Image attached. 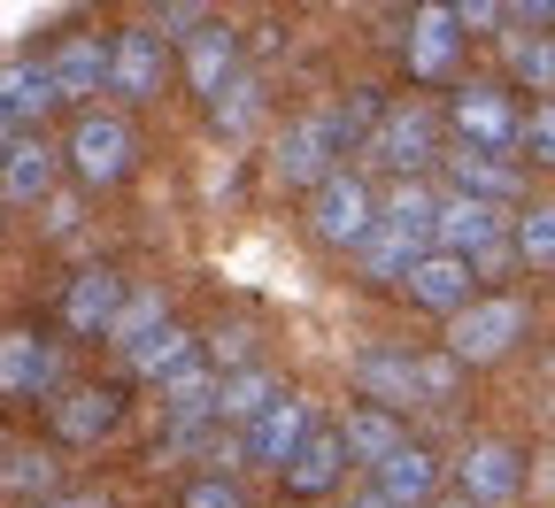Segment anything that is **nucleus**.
<instances>
[{
    "instance_id": "393cba45",
    "label": "nucleus",
    "mask_w": 555,
    "mask_h": 508,
    "mask_svg": "<svg viewBox=\"0 0 555 508\" xmlns=\"http://www.w3.org/2000/svg\"><path fill=\"white\" fill-rule=\"evenodd\" d=\"M0 200H9V208L54 200V147H47V139H16V155L0 162Z\"/></svg>"
},
{
    "instance_id": "37998d69",
    "label": "nucleus",
    "mask_w": 555,
    "mask_h": 508,
    "mask_svg": "<svg viewBox=\"0 0 555 508\" xmlns=\"http://www.w3.org/2000/svg\"><path fill=\"white\" fill-rule=\"evenodd\" d=\"M0 463H9V431H0Z\"/></svg>"
},
{
    "instance_id": "c85d7f7f",
    "label": "nucleus",
    "mask_w": 555,
    "mask_h": 508,
    "mask_svg": "<svg viewBox=\"0 0 555 508\" xmlns=\"http://www.w3.org/2000/svg\"><path fill=\"white\" fill-rule=\"evenodd\" d=\"M163 324H170V301H163V294H131V301H124V316L108 324V347H116V362H124L139 339H155Z\"/></svg>"
},
{
    "instance_id": "0eeeda50",
    "label": "nucleus",
    "mask_w": 555,
    "mask_h": 508,
    "mask_svg": "<svg viewBox=\"0 0 555 508\" xmlns=\"http://www.w3.org/2000/svg\"><path fill=\"white\" fill-rule=\"evenodd\" d=\"M455 485H463L478 508H509V500L525 493V463H517L509 440H470V447L455 455Z\"/></svg>"
},
{
    "instance_id": "f704fd0d",
    "label": "nucleus",
    "mask_w": 555,
    "mask_h": 508,
    "mask_svg": "<svg viewBox=\"0 0 555 508\" xmlns=\"http://www.w3.org/2000/svg\"><path fill=\"white\" fill-rule=\"evenodd\" d=\"M525 155L555 170V101H540V108L525 116Z\"/></svg>"
},
{
    "instance_id": "72a5a7b5",
    "label": "nucleus",
    "mask_w": 555,
    "mask_h": 508,
    "mask_svg": "<svg viewBox=\"0 0 555 508\" xmlns=\"http://www.w3.org/2000/svg\"><path fill=\"white\" fill-rule=\"evenodd\" d=\"M185 508H247V500H240V485H232L224 470H201V478L185 485Z\"/></svg>"
},
{
    "instance_id": "a19ab883",
    "label": "nucleus",
    "mask_w": 555,
    "mask_h": 508,
    "mask_svg": "<svg viewBox=\"0 0 555 508\" xmlns=\"http://www.w3.org/2000/svg\"><path fill=\"white\" fill-rule=\"evenodd\" d=\"M9 131H16V123H0V162H9V155H16V139H9Z\"/></svg>"
},
{
    "instance_id": "dca6fc26",
    "label": "nucleus",
    "mask_w": 555,
    "mask_h": 508,
    "mask_svg": "<svg viewBox=\"0 0 555 508\" xmlns=\"http://www.w3.org/2000/svg\"><path fill=\"white\" fill-rule=\"evenodd\" d=\"M356 386H363V401H378V408H425L416 401V354L409 347H371V354H356Z\"/></svg>"
},
{
    "instance_id": "9b49d317",
    "label": "nucleus",
    "mask_w": 555,
    "mask_h": 508,
    "mask_svg": "<svg viewBox=\"0 0 555 508\" xmlns=\"http://www.w3.org/2000/svg\"><path fill=\"white\" fill-rule=\"evenodd\" d=\"M163 78H170V54H163L155 31H124V39L108 47V93H116V101H155Z\"/></svg>"
},
{
    "instance_id": "4468645a",
    "label": "nucleus",
    "mask_w": 555,
    "mask_h": 508,
    "mask_svg": "<svg viewBox=\"0 0 555 508\" xmlns=\"http://www.w3.org/2000/svg\"><path fill=\"white\" fill-rule=\"evenodd\" d=\"M470 262L463 255H448V247H433L425 262H416L409 270V285H401V294L416 301V309H433V316H455V309H470Z\"/></svg>"
},
{
    "instance_id": "2eb2a0df",
    "label": "nucleus",
    "mask_w": 555,
    "mask_h": 508,
    "mask_svg": "<svg viewBox=\"0 0 555 508\" xmlns=\"http://www.w3.org/2000/svg\"><path fill=\"white\" fill-rule=\"evenodd\" d=\"M339 470H347V440H339V424H317L309 440H301V455L278 470V485H286L294 500H317V493H332V485H339Z\"/></svg>"
},
{
    "instance_id": "473e14b6",
    "label": "nucleus",
    "mask_w": 555,
    "mask_h": 508,
    "mask_svg": "<svg viewBox=\"0 0 555 508\" xmlns=\"http://www.w3.org/2000/svg\"><path fill=\"white\" fill-rule=\"evenodd\" d=\"M509 69L532 93H555V47L547 39H509Z\"/></svg>"
},
{
    "instance_id": "bb28decb",
    "label": "nucleus",
    "mask_w": 555,
    "mask_h": 508,
    "mask_svg": "<svg viewBox=\"0 0 555 508\" xmlns=\"http://www.w3.org/2000/svg\"><path fill=\"white\" fill-rule=\"evenodd\" d=\"M208 116H217V139H247V131L262 123V78H255V69H240V78L208 101Z\"/></svg>"
},
{
    "instance_id": "f3484780",
    "label": "nucleus",
    "mask_w": 555,
    "mask_h": 508,
    "mask_svg": "<svg viewBox=\"0 0 555 508\" xmlns=\"http://www.w3.org/2000/svg\"><path fill=\"white\" fill-rule=\"evenodd\" d=\"M371 478H378V493H386L393 508H433V500H440V455H433V447H416V440L393 447Z\"/></svg>"
},
{
    "instance_id": "cd10ccee",
    "label": "nucleus",
    "mask_w": 555,
    "mask_h": 508,
    "mask_svg": "<svg viewBox=\"0 0 555 508\" xmlns=\"http://www.w3.org/2000/svg\"><path fill=\"white\" fill-rule=\"evenodd\" d=\"M0 493L24 500V508L54 500V455H39V447H9V463H0Z\"/></svg>"
},
{
    "instance_id": "f03ea898",
    "label": "nucleus",
    "mask_w": 555,
    "mask_h": 508,
    "mask_svg": "<svg viewBox=\"0 0 555 508\" xmlns=\"http://www.w3.org/2000/svg\"><path fill=\"white\" fill-rule=\"evenodd\" d=\"M525 301L517 294H486V301H470V309H455L448 316V354L463 362V370H478V362H502L517 339H525Z\"/></svg>"
},
{
    "instance_id": "ddd939ff",
    "label": "nucleus",
    "mask_w": 555,
    "mask_h": 508,
    "mask_svg": "<svg viewBox=\"0 0 555 508\" xmlns=\"http://www.w3.org/2000/svg\"><path fill=\"white\" fill-rule=\"evenodd\" d=\"M54 386V347L39 331H0V401H39Z\"/></svg>"
},
{
    "instance_id": "f8f14e48",
    "label": "nucleus",
    "mask_w": 555,
    "mask_h": 508,
    "mask_svg": "<svg viewBox=\"0 0 555 508\" xmlns=\"http://www.w3.org/2000/svg\"><path fill=\"white\" fill-rule=\"evenodd\" d=\"M116 424H124V393L116 386H78V393L54 401V440L62 447H101Z\"/></svg>"
},
{
    "instance_id": "f257e3e1",
    "label": "nucleus",
    "mask_w": 555,
    "mask_h": 508,
    "mask_svg": "<svg viewBox=\"0 0 555 508\" xmlns=\"http://www.w3.org/2000/svg\"><path fill=\"white\" fill-rule=\"evenodd\" d=\"M440 247L463 255L478 277L525 270V262H517V224H502V208H494V200H470V193H448V208H440Z\"/></svg>"
},
{
    "instance_id": "6e6552de",
    "label": "nucleus",
    "mask_w": 555,
    "mask_h": 508,
    "mask_svg": "<svg viewBox=\"0 0 555 508\" xmlns=\"http://www.w3.org/2000/svg\"><path fill=\"white\" fill-rule=\"evenodd\" d=\"M131 123L124 116H78V131H69V170H78L86 185H116L131 170Z\"/></svg>"
},
{
    "instance_id": "20e7f679",
    "label": "nucleus",
    "mask_w": 555,
    "mask_h": 508,
    "mask_svg": "<svg viewBox=\"0 0 555 508\" xmlns=\"http://www.w3.org/2000/svg\"><path fill=\"white\" fill-rule=\"evenodd\" d=\"M371 162H386L393 178H425L440 162V139H433V108H386L378 131L363 139Z\"/></svg>"
},
{
    "instance_id": "2f4dec72",
    "label": "nucleus",
    "mask_w": 555,
    "mask_h": 508,
    "mask_svg": "<svg viewBox=\"0 0 555 508\" xmlns=\"http://www.w3.org/2000/svg\"><path fill=\"white\" fill-rule=\"evenodd\" d=\"M463 393V362L440 347V354H416V401H425V408H448Z\"/></svg>"
},
{
    "instance_id": "39448f33",
    "label": "nucleus",
    "mask_w": 555,
    "mask_h": 508,
    "mask_svg": "<svg viewBox=\"0 0 555 508\" xmlns=\"http://www.w3.org/2000/svg\"><path fill=\"white\" fill-rule=\"evenodd\" d=\"M124 277L108 270V262H93V270H78V277H69L62 285V331L69 339H108V324L124 316Z\"/></svg>"
},
{
    "instance_id": "4c0bfd02",
    "label": "nucleus",
    "mask_w": 555,
    "mask_h": 508,
    "mask_svg": "<svg viewBox=\"0 0 555 508\" xmlns=\"http://www.w3.org/2000/svg\"><path fill=\"white\" fill-rule=\"evenodd\" d=\"M39 508H108L101 493H54V500H39Z\"/></svg>"
},
{
    "instance_id": "423d86ee",
    "label": "nucleus",
    "mask_w": 555,
    "mask_h": 508,
    "mask_svg": "<svg viewBox=\"0 0 555 508\" xmlns=\"http://www.w3.org/2000/svg\"><path fill=\"white\" fill-rule=\"evenodd\" d=\"M455 62H463V24H455L448 0H425V9L409 16V78L448 86V78H455Z\"/></svg>"
},
{
    "instance_id": "6ab92c4d",
    "label": "nucleus",
    "mask_w": 555,
    "mask_h": 508,
    "mask_svg": "<svg viewBox=\"0 0 555 508\" xmlns=\"http://www.w3.org/2000/svg\"><path fill=\"white\" fill-rule=\"evenodd\" d=\"M232 78H240V39H232V24H201V31L185 39V86L217 101Z\"/></svg>"
},
{
    "instance_id": "c03bdc74",
    "label": "nucleus",
    "mask_w": 555,
    "mask_h": 508,
    "mask_svg": "<svg viewBox=\"0 0 555 508\" xmlns=\"http://www.w3.org/2000/svg\"><path fill=\"white\" fill-rule=\"evenodd\" d=\"M547 24H555V16H547Z\"/></svg>"
},
{
    "instance_id": "a211bd4d",
    "label": "nucleus",
    "mask_w": 555,
    "mask_h": 508,
    "mask_svg": "<svg viewBox=\"0 0 555 508\" xmlns=\"http://www.w3.org/2000/svg\"><path fill=\"white\" fill-rule=\"evenodd\" d=\"M440 208H448V193L433 178H393V193L378 200V216L393 232H409L416 247H440Z\"/></svg>"
},
{
    "instance_id": "aec40b11",
    "label": "nucleus",
    "mask_w": 555,
    "mask_h": 508,
    "mask_svg": "<svg viewBox=\"0 0 555 508\" xmlns=\"http://www.w3.org/2000/svg\"><path fill=\"white\" fill-rule=\"evenodd\" d=\"M339 440H347V463L378 470L393 447H409V431H401V416H393V408H378V401H356V408L339 416Z\"/></svg>"
},
{
    "instance_id": "7ed1b4c3",
    "label": "nucleus",
    "mask_w": 555,
    "mask_h": 508,
    "mask_svg": "<svg viewBox=\"0 0 555 508\" xmlns=\"http://www.w3.org/2000/svg\"><path fill=\"white\" fill-rule=\"evenodd\" d=\"M371 224H378V193H371L363 178L332 170V178L309 193V232H317V247H332V255H356V247L371 239Z\"/></svg>"
},
{
    "instance_id": "1a4fd4ad",
    "label": "nucleus",
    "mask_w": 555,
    "mask_h": 508,
    "mask_svg": "<svg viewBox=\"0 0 555 508\" xmlns=\"http://www.w3.org/2000/svg\"><path fill=\"white\" fill-rule=\"evenodd\" d=\"M455 131H463V147H478V155H517L525 147V116L502 93H486V86L455 93Z\"/></svg>"
},
{
    "instance_id": "4be33fe9",
    "label": "nucleus",
    "mask_w": 555,
    "mask_h": 508,
    "mask_svg": "<svg viewBox=\"0 0 555 508\" xmlns=\"http://www.w3.org/2000/svg\"><path fill=\"white\" fill-rule=\"evenodd\" d=\"M278 401H286V386H278V370H262V362L217 378V416H224V431H247V424H255L262 408H278Z\"/></svg>"
},
{
    "instance_id": "e433bc0d",
    "label": "nucleus",
    "mask_w": 555,
    "mask_h": 508,
    "mask_svg": "<svg viewBox=\"0 0 555 508\" xmlns=\"http://www.w3.org/2000/svg\"><path fill=\"white\" fill-rule=\"evenodd\" d=\"M69 224H78V200L54 193V200H47V232H69Z\"/></svg>"
},
{
    "instance_id": "5701e85b",
    "label": "nucleus",
    "mask_w": 555,
    "mask_h": 508,
    "mask_svg": "<svg viewBox=\"0 0 555 508\" xmlns=\"http://www.w3.org/2000/svg\"><path fill=\"white\" fill-rule=\"evenodd\" d=\"M425 255H433V247H416L409 232H393L386 216H378L371 239L356 247V277H363V285H409V270L425 262Z\"/></svg>"
},
{
    "instance_id": "79ce46f5",
    "label": "nucleus",
    "mask_w": 555,
    "mask_h": 508,
    "mask_svg": "<svg viewBox=\"0 0 555 508\" xmlns=\"http://www.w3.org/2000/svg\"><path fill=\"white\" fill-rule=\"evenodd\" d=\"M433 508H478V500H470V493H455V500H433Z\"/></svg>"
},
{
    "instance_id": "c9c22d12",
    "label": "nucleus",
    "mask_w": 555,
    "mask_h": 508,
    "mask_svg": "<svg viewBox=\"0 0 555 508\" xmlns=\"http://www.w3.org/2000/svg\"><path fill=\"white\" fill-rule=\"evenodd\" d=\"M448 9H455L463 31H494V24L509 16V0H448Z\"/></svg>"
},
{
    "instance_id": "c756f323",
    "label": "nucleus",
    "mask_w": 555,
    "mask_h": 508,
    "mask_svg": "<svg viewBox=\"0 0 555 508\" xmlns=\"http://www.w3.org/2000/svg\"><path fill=\"white\" fill-rule=\"evenodd\" d=\"M185 347H193V331H185V324H163V331H155V339H139V347H131V354H124V370H131V378H139V386H155V378H163V370H170V362H178V354H185Z\"/></svg>"
},
{
    "instance_id": "ea45409f",
    "label": "nucleus",
    "mask_w": 555,
    "mask_h": 508,
    "mask_svg": "<svg viewBox=\"0 0 555 508\" xmlns=\"http://www.w3.org/2000/svg\"><path fill=\"white\" fill-rule=\"evenodd\" d=\"M517 16H555V0H509Z\"/></svg>"
},
{
    "instance_id": "b1692460",
    "label": "nucleus",
    "mask_w": 555,
    "mask_h": 508,
    "mask_svg": "<svg viewBox=\"0 0 555 508\" xmlns=\"http://www.w3.org/2000/svg\"><path fill=\"white\" fill-rule=\"evenodd\" d=\"M47 69H54V93H62V101H93V93L108 86V47L86 39V31H69V39L47 54Z\"/></svg>"
},
{
    "instance_id": "58836bf2",
    "label": "nucleus",
    "mask_w": 555,
    "mask_h": 508,
    "mask_svg": "<svg viewBox=\"0 0 555 508\" xmlns=\"http://www.w3.org/2000/svg\"><path fill=\"white\" fill-rule=\"evenodd\" d=\"M339 508H393V500H386V493H378V485H371V493H347V500H339Z\"/></svg>"
},
{
    "instance_id": "7c9ffc66",
    "label": "nucleus",
    "mask_w": 555,
    "mask_h": 508,
    "mask_svg": "<svg viewBox=\"0 0 555 508\" xmlns=\"http://www.w3.org/2000/svg\"><path fill=\"white\" fill-rule=\"evenodd\" d=\"M517 262L525 270H555V200H532L517 216Z\"/></svg>"
},
{
    "instance_id": "412c9836",
    "label": "nucleus",
    "mask_w": 555,
    "mask_h": 508,
    "mask_svg": "<svg viewBox=\"0 0 555 508\" xmlns=\"http://www.w3.org/2000/svg\"><path fill=\"white\" fill-rule=\"evenodd\" d=\"M448 193H470V200H517L525 193V178H517V162L509 155H478V147H455L448 155Z\"/></svg>"
},
{
    "instance_id": "9d476101",
    "label": "nucleus",
    "mask_w": 555,
    "mask_h": 508,
    "mask_svg": "<svg viewBox=\"0 0 555 508\" xmlns=\"http://www.w3.org/2000/svg\"><path fill=\"white\" fill-rule=\"evenodd\" d=\"M309 431H317V408H309L301 393H286L278 408H262V416L240 431V440H247V463H262V470H286V463L301 455V440H309Z\"/></svg>"
},
{
    "instance_id": "a878e982",
    "label": "nucleus",
    "mask_w": 555,
    "mask_h": 508,
    "mask_svg": "<svg viewBox=\"0 0 555 508\" xmlns=\"http://www.w3.org/2000/svg\"><path fill=\"white\" fill-rule=\"evenodd\" d=\"M62 93H54V69L47 62H9V69H0V123H39L47 108H54Z\"/></svg>"
}]
</instances>
